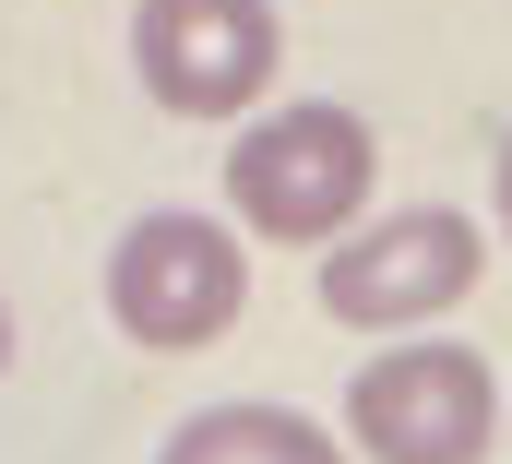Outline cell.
<instances>
[{"mask_svg":"<svg viewBox=\"0 0 512 464\" xmlns=\"http://www.w3.org/2000/svg\"><path fill=\"white\" fill-rule=\"evenodd\" d=\"M0 369H12V310H0Z\"/></svg>","mask_w":512,"mask_h":464,"instance_id":"8","label":"cell"},{"mask_svg":"<svg viewBox=\"0 0 512 464\" xmlns=\"http://www.w3.org/2000/svg\"><path fill=\"white\" fill-rule=\"evenodd\" d=\"M239 298H251V250L215 227V215H191V203L143 215V227L108 250V310H120L131 346H155V357L215 346V334L239 322Z\"/></svg>","mask_w":512,"mask_h":464,"instance_id":"3","label":"cell"},{"mask_svg":"<svg viewBox=\"0 0 512 464\" xmlns=\"http://www.w3.org/2000/svg\"><path fill=\"white\" fill-rule=\"evenodd\" d=\"M370 119L334 108V96H298V108L251 119L239 143H227V203H239V227L251 238H346L358 227V203H370Z\"/></svg>","mask_w":512,"mask_h":464,"instance_id":"1","label":"cell"},{"mask_svg":"<svg viewBox=\"0 0 512 464\" xmlns=\"http://www.w3.org/2000/svg\"><path fill=\"white\" fill-rule=\"evenodd\" d=\"M167 464H346V453L298 405H203L167 429Z\"/></svg>","mask_w":512,"mask_h":464,"instance_id":"6","label":"cell"},{"mask_svg":"<svg viewBox=\"0 0 512 464\" xmlns=\"http://www.w3.org/2000/svg\"><path fill=\"white\" fill-rule=\"evenodd\" d=\"M501 238H512V143H501Z\"/></svg>","mask_w":512,"mask_h":464,"instance_id":"7","label":"cell"},{"mask_svg":"<svg viewBox=\"0 0 512 464\" xmlns=\"http://www.w3.org/2000/svg\"><path fill=\"white\" fill-rule=\"evenodd\" d=\"M346 429L370 464H489V441H512V405L477 346H393L346 381Z\"/></svg>","mask_w":512,"mask_h":464,"instance_id":"2","label":"cell"},{"mask_svg":"<svg viewBox=\"0 0 512 464\" xmlns=\"http://www.w3.org/2000/svg\"><path fill=\"white\" fill-rule=\"evenodd\" d=\"M465 286H477V227L453 203H405V215H370V227L322 238V310L358 322V334H417Z\"/></svg>","mask_w":512,"mask_h":464,"instance_id":"4","label":"cell"},{"mask_svg":"<svg viewBox=\"0 0 512 464\" xmlns=\"http://www.w3.org/2000/svg\"><path fill=\"white\" fill-rule=\"evenodd\" d=\"M274 0H143L131 12V60H143V96L179 119H239L274 84Z\"/></svg>","mask_w":512,"mask_h":464,"instance_id":"5","label":"cell"}]
</instances>
